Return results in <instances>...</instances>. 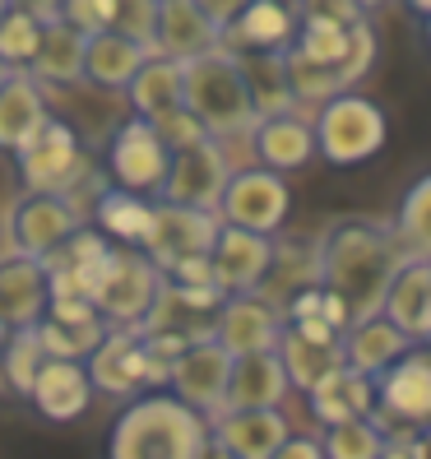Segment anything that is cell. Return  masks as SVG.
<instances>
[{"label":"cell","mask_w":431,"mask_h":459,"mask_svg":"<svg viewBox=\"0 0 431 459\" xmlns=\"http://www.w3.org/2000/svg\"><path fill=\"white\" fill-rule=\"evenodd\" d=\"M403 260L413 255L403 251L390 223L348 213V219H334L315 241V283L339 297L348 320H362L381 311L385 288Z\"/></svg>","instance_id":"1"},{"label":"cell","mask_w":431,"mask_h":459,"mask_svg":"<svg viewBox=\"0 0 431 459\" xmlns=\"http://www.w3.org/2000/svg\"><path fill=\"white\" fill-rule=\"evenodd\" d=\"M209 446V418L181 403L172 390H144L107 427V459H200Z\"/></svg>","instance_id":"2"},{"label":"cell","mask_w":431,"mask_h":459,"mask_svg":"<svg viewBox=\"0 0 431 459\" xmlns=\"http://www.w3.org/2000/svg\"><path fill=\"white\" fill-rule=\"evenodd\" d=\"M181 107L200 121V130L219 144L246 140L255 126V107L246 89L241 56L228 47H213L204 56L181 61Z\"/></svg>","instance_id":"3"},{"label":"cell","mask_w":431,"mask_h":459,"mask_svg":"<svg viewBox=\"0 0 431 459\" xmlns=\"http://www.w3.org/2000/svg\"><path fill=\"white\" fill-rule=\"evenodd\" d=\"M311 134H315V158H325L330 168H358V163H371L385 149L390 117L381 102L348 89V93H334L330 102L315 107Z\"/></svg>","instance_id":"4"},{"label":"cell","mask_w":431,"mask_h":459,"mask_svg":"<svg viewBox=\"0 0 431 459\" xmlns=\"http://www.w3.org/2000/svg\"><path fill=\"white\" fill-rule=\"evenodd\" d=\"M158 288H163V269H158L144 251L134 247H112L98 269V279L89 288V302L98 311L102 325L112 330H140V320L149 316Z\"/></svg>","instance_id":"5"},{"label":"cell","mask_w":431,"mask_h":459,"mask_svg":"<svg viewBox=\"0 0 431 459\" xmlns=\"http://www.w3.org/2000/svg\"><path fill=\"white\" fill-rule=\"evenodd\" d=\"M84 371L93 381V394H112V399L168 390V362L158 353H149L140 330H107L102 343L84 358Z\"/></svg>","instance_id":"6"},{"label":"cell","mask_w":431,"mask_h":459,"mask_svg":"<svg viewBox=\"0 0 431 459\" xmlns=\"http://www.w3.org/2000/svg\"><path fill=\"white\" fill-rule=\"evenodd\" d=\"M84 228V213L70 195H51V191H23L19 204L5 219V251L10 255H29L47 260L56 255L65 241Z\"/></svg>","instance_id":"7"},{"label":"cell","mask_w":431,"mask_h":459,"mask_svg":"<svg viewBox=\"0 0 431 459\" xmlns=\"http://www.w3.org/2000/svg\"><path fill=\"white\" fill-rule=\"evenodd\" d=\"M14 168L23 191H51V195H70L89 172V153L79 149V134L70 121L47 117V126L33 134L29 144L14 153Z\"/></svg>","instance_id":"8"},{"label":"cell","mask_w":431,"mask_h":459,"mask_svg":"<svg viewBox=\"0 0 431 459\" xmlns=\"http://www.w3.org/2000/svg\"><path fill=\"white\" fill-rule=\"evenodd\" d=\"M292 213V191L283 172H269V168H237L223 186V200H219V223L232 228H246L260 237H279L283 223Z\"/></svg>","instance_id":"9"},{"label":"cell","mask_w":431,"mask_h":459,"mask_svg":"<svg viewBox=\"0 0 431 459\" xmlns=\"http://www.w3.org/2000/svg\"><path fill=\"white\" fill-rule=\"evenodd\" d=\"M375 418L403 431L431 422V343H409V353L375 376Z\"/></svg>","instance_id":"10"},{"label":"cell","mask_w":431,"mask_h":459,"mask_svg":"<svg viewBox=\"0 0 431 459\" xmlns=\"http://www.w3.org/2000/svg\"><path fill=\"white\" fill-rule=\"evenodd\" d=\"M228 177H232L228 144H219V140H209V134H204V140L185 144V149H172V163H168L163 186H158V200L219 213Z\"/></svg>","instance_id":"11"},{"label":"cell","mask_w":431,"mask_h":459,"mask_svg":"<svg viewBox=\"0 0 431 459\" xmlns=\"http://www.w3.org/2000/svg\"><path fill=\"white\" fill-rule=\"evenodd\" d=\"M168 163H172V149L163 144V134L153 130V121L144 117H130L112 130L107 140V177L121 191H134V195H158V186L168 177Z\"/></svg>","instance_id":"12"},{"label":"cell","mask_w":431,"mask_h":459,"mask_svg":"<svg viewBox=\"0 0 431 459\" xmlns=\"http://www.w3.org/2000/svg\"><path fill=\"white\" fill-rule=\"evenodd\" d=\"M213 237H219V213L158 200L153 204V219H149V232L140 241V251L168 274V269L177 260H185V255H209Z\"/></svg>","instance_id":"13"},{"label":"cell","mask_w":431,"mask_h":459,"mask_svg":"<svg viewBox=\"0 0 431 459\" xmlns=\"http://www.w3.org/2000/svg\"><path fill=\"white\" fill-rule=\"evenodd\" d=\"M283 334V316L255 292H237L223 297L219 311L209 320V339L223 348L228 358H246V353H274V343Z\"/></svg>","instance_id":"14"},{"label":"cell","mask_w":431,"mask_h":459,"mask_svg":"<svg viewBox=\"0 0 431 459\" xmlns=\"http://www.w3.org/2000/svg\"><path fill=\"white\" fill-rule=\"evenodd\" d=\"M228 371H232V358L223 353V348L213 339H195L168 362V390L181 403H191L195 413L213 418V413H223Z\"/></svg>","instance_id":"15"},{"label":"cell","mask_w":431,"mask_h":459,"mask_svg":"<svg viewBox=\"0 0 431 459\" xmlns=\"http://www.w3.org/2000/svg\"><path fill=\"white\" fill-rule=\"evenodd\" d=\"M269 260H274V237L219 223V237L209 247V264H213V283H219L223 297L255 292L260 279L269 274Z\"/></svg>","instance_id":"16"},{"label":"cell","mask_w":431,"mask_h":459,"mask_svg":"<svg viewBox=\"0 0 431 459\" xmlns=\"http://www.w3.org/2000/svg\"><path fill=\"white\" fill-rule=\"evenodd\" d=\"M29 403L38 409L42 422H74L89 413L93 403V381L84 362L74 358H47L33 376V390H29Z\"/></svg>","instance_id":"17"},{"label":"cell","mask_w":431,"mask_h":459,"mask_svg":"<svg viewBox=\"0 0 431 459\" xmlns=\"http://www.w3.org/2000/svg\"><path fill=\"white\" fill-rule=\"evenodd\" d=\"M288 418L283 409H232L209 418V441H219L237 459H269L288 441Z\"/></svg>","instance_id":"18"},{"label":"cell","mask_w":431,"mask_h":459,"mask_svg":"<svg viewBox=\"0 0 431 459\" xmlns=\"http://www.w3.org/2000/svg\"><path fill=\"white\" fill-rule=\"evenodd\" d=\"M223 42V29L213 23L195 0H158V29H153V51L172 61L204 56Z\"/></svg>","instance_id":"19"},{"label":"cell","mask_w":431,"mask_h":459,"mask_svg":"<svg viewBox=\"0 0 431 459\" xmlns=\"http://www.w3.org/2000/svg\"><path fill=\"white\" fill-rule=\"evenodd\" d=\"M297 33V14H292L288 0H246L237 10V19L223 29V42L237 56H251V51H283Z\"/></svg>","instance_id":"20"},{"label":"cell","mask_w":431,"mask_h":459,"mask_svg":"<svg viewBox=\"0 0 431 459\" xmlns=\"http://www.w3.org/2000/svg\"><path fill=\"white\" fill-rule=\"evenodd\" d=\"M381 316L399 334H409L413 343H427L431 334V260H403L399 274L385 288Z\"/></svg>","instance_id":"21"},{"label":"cell","mask_w":431,"mask_h":459,"mask_svg":"<svg viewBox=\"0 0 431 459\" xmlns=\"http://www.w3.org/2000/svg\"><path fill=\"white\" fill-rule=\"evenodd\" d=\"M47 117H51L47 89L29 70H10V79L0 84V153L14 158L47 126Z\"/></svg>","instance_id":"22"},{"label":"cell","mask_w":431,"mask_h":459,"mask_svg":"<svg viewBox=\"0 0 431 459\" xmlns=\"http://www.w3.org/2000/svg\"><path fill=\"white\" fill-rule=\"evenodd\" d=\"M47 316V269L29 255H0V325L23 330Z\"/></svg>","instance_id":"23"},{"label":"cell","mask_w":431,"mask_h":459,"mask_svg":"<svg viewBox=\"0 0 431 459\" xmlns=\"http://www.w3.org/2000/svg\"><path fill=\"white\" fill-rule=\"evenodd\" d=\"M306 403H311L320 427H334L348 418H371L375 413V381L366 371H353L348 362H339L334 371H325L306 390Z\"/></svg>","instance_id":"24"},{"label":"cell","mask_w":431,"mask_h":459,"mask_svg":"<svg viewBox=\"0 0 431 459\" xmlns=\"http://www.w3.org/2000/svg\"><path fill=\"white\" fill-rule=\"evenodd\" d=\"M246 140L260 158V168H269V172H297L315 158V134H311V121L302 112L260 117Z\"/></svg>","instance_id":"25"},{"label":"cell","mask_w":431,"mask_h":459,"mask_svg":"<svg viewBox=\"0 0 431 459\" xmlns=\"http://www.w3.org/2000/svg\"><path fill=\"white\" fill-rule=\"evenodd\" d=\"M288 376L279 353H246V358H232L228 371V390H223V413L232 409H279L288 399ZM219 418V413H213Z\"/></svg>","instance_id":"26"},{"label":"cell","mask_w":431,"mask_h":459,"mask_svg":"<svg viewBox=\"0 0 431 459\" xmlns=\"http://www.w3.org/2000/svg\"><path fill=\"white\" fill-rule=\"evenodd\" d=\"M153 56V51L144 42L134 38H121L116 29H102L84 42V79L107 93H125V84L134 79V70H140L144 61Z\"/></svg>","instance_id":"27"},{"label":"cell","mask_w":431,"mask_h":459,"mask_svg":"<svg viewBox=\"0 0 431 459\" xmlns=\"http://www.w3.org/2000/svg\"><path fill=\"white\" fill-rule=\"evenodd\" d=\"M409 334H399L390 320L375 311V316H362V320H353L343 334H339V348H343V362L353 367V371H366L371 381L381 376L399 353H409Z\"/></svg>","instance_id":"28"},{"label":"cell","mask_w":431,"mask_h":459,"mask_svg":"<svg viewBox=\"0 0 431 459\" xmlns=\"http://www.w3.org/2000/svg\"><path fill=\"white\" fill-rule=\"evenodd\" d=\"M125 98L134 107V117H144V121L172 117L181 107V61L158 56V51H153V56L134 70V79L125 84Z\"/></svg>","instance_id":"29"},{"label":"cell","mask_w":431,"mask_h":459,"mask_svg":"<svg viewBox=\"0 0 431 459\" xmlns=\"http://www.w3.org/2000/svg\"><path fill=\"white\" fill-rule=\"evenodd\" d=\"M84 33L70 29V23H47L42 29V42L33 51V61H29V74L38 79V84H79L84 79Z\"/></svg>","instance_id":"30"},{"label":"cell","mask_w":431,"mask_h":459,"mask_svg":"<svg viewBox=\"0 0 431 459\" xmlns=\"http://www.w3.org/2000/svg\"><path fill=\"white\" fill-rule=\"evenodd\" d=\"M149 219H153V200L149 195H134V191H121V186H107L98 191V204H93V223L98 232L112 241V247H134L149 232Z\"/></svg>","instance_id":"31"},{"label":"cell","mask_w":431,"mask_h":459,"mask_svg":"<svg viewBox=\"0 0 431 459\" xmlns=\"http://www.w3.org/2000/svg\"><path fill=\"white\" fill-rule=\"evenodd\" d=\"M241 70H246V89H251L255 121H260V117L302 112L297 98H292V84H288V70H283L279 51H251V56H241Z\"/></svg>","instance_id":"32"},{"label":"cell","mask_w":431,"mask_h":459,"mask_svg":"<svg viewBox=\"0 0 431 459\" xmlns=\"http://www.w3.org/2000/svg\"><path fill=\"white\" fill-rule=\"evenodd\" d=\"M274 353H279V362H283L288 385H292V390H302V394H306L325 371H334V367L343 362V348H339V343H311V339L292 334V330L279 334Z\"/></svg>","instance_id":"33"},{"label":"cell","mask_w":431,"mask_h":459,"mask_svg":"<svg viewBox=\"0 0 431 459\" xmlns=\"http://www.w3.org/2000/svg\"><path fill=\"white\" fill-rule=\"evenodd\" d=\"M394 237L403 241V251L413 260H431V172L418 177L409 191L399 195V209H394Z\"/></svg>","instance_id":"34"},{"label":"cell","mask_w":431,"mask_h":459,"mask_svg":"<svg viewBox=\"0 0 431 459\" xmlns=\"http://www.w3.org/2000/svg\"><path fill=\"white\" fill-rule=\"evenodd\" d=\"M390 441V427L381 418H348V422H334L320 431V450L325 459H381Z\"/></svg>","instance_id":"35"},{"label":"cell","mask_w":431,"mask_h":459,"mask_svg":"<svg viewBox=\"0 0 431 459\" xmlns=\"http://www.w3.org/2000/svg\"><path fill=\"white\" fill-rule=\"evenodd\" d=\"M47 362V348L38 339V325H23V330H5V343H0V376H5L10 394L29 399L33 390V376Z\"/></svg>","instance_id":"36"},{"label":"cell","mask_w":431,"mask_h":459,"mask_svg":"<svg viewBox=\"0 0 431 459\" xmlns=\"http://www.w3.org/2000/svg\"><path fill=\"white\" fill-rule=\"evenodd\" d=\"M38 42H42V23L33 19V10L5 5V14H0V61L10 70H29Z\"/></svg>","instance_id":"37"},{"label":"cell","mask_w":431,"mask_h":459,"mask_svg":"<svg viewBox=\"0 0 431 459\" xmlns=\"http://www.w3.org/2000/svg\"><path fill=\"white\" fill-rule=\"evenodd\" d=\"M107 330L112 325H102V320H89V325H61V320H47V316L38 320V339L47 348V358H74V362H84Z\"/></svg>","instance_id":"38"},{"label":"cell","mask_w":431,"mask_h":459,"mask_svg":"<svg viewBox=\"0 0 431 459\" xmlns=\"http://www.w3.org/2000/svg\"><path fill=\"white\" fill-rule=\"evenodd\" d=\"M348 33L353 29H334V23H297L288 51H297V56L311 61V65H330L334 70L348 56Z\"/></svg>","instance_id":"39"},{"label":"cell","mask_w":431,"mask_h":459,"mask_svg":"<svg viewBox=\"0 0 431 459\" xmlns=\"http://www.w3.org/2000/svg\"><path fill=\"white\" fill-rule=\"evenodd\" d=\"M375 56H381V42H375L371 19H358V23H353V33H348V56L334 65V84H339V93L358 89L362 79L375 70Z\"/></svg>","instance_id":"40"},{"label":"cell","mask_w":431,"mask_h":459,"mask_svg":"<svg viewBox=\"0 0 431 459\" xmlns=\"http://www.w3.org/2000/svg\"><path fill=\"white\" fill-rule=\"evenodd\" d=\"M112 29L121 38H134L153 51V29H158V0H116Z\"/></svg>","instance_id":"41"},{"label":"cell","mask_w":431,"mask_h":459,"mask_svg":"<svg viewBox=\"0 0 431 459\" xmlns=\"http://www.w3.org/2000/svg\"><path fill=\"white\" fill-rule=\"evenodd\" d=\"M112 10H116V0H61V19L84 38L112 29Z\"/></svg>","instance_id":"42"},{"label":"cell","mask_w":431,"mask_h":459,"mask_svg":"<svg viewBox=\"0 0 431 459\" xmlns=\"http://www.w3.org/2000/svg\"><path fill=\"white\" fill-rule=\"evenodd\" d=\"M292 14H297V23H334V29H353L358 19H366L353 0H302Z\"/></svg>","instance_id":"43"},{"label":"cell","mask_w":431,"mask_h":459,"mask_svg":"<svg viewBox=\"0 0 431 459\" xmlns=\"http://www.w3.org/2000/svg\"><path fill=\"white\" fill-rule=\"evenodd\" d=\"M153 130L163 134V144L168 149H185V144H195V140H204V130H200V121L185 112V107H177L172 117H163V121H153Z\"/></svg>","instance_id":"44"},{"label":"cell","mask_w":431,"mask_h":459,"mask_svg":"<svg viewBox=\"0 0 431 459\" xmlns=\"http://www.w3.org/2000/svg\"><path fill=\"white\" fill-rule=\"evenodd\" d=\"M163 279L177 283V288H219V283H213V264H209V255H185V260H177Z\"/></svg>","instance_id":"45"},{"label":"cell","mask_w":431,"mask_h":459,"mask_svg":"<svg viewBox=\"0 0 431 459\" xmlns=\"http://www.w3.org/2000/svg\"><path fill=\"white\" fill-rule=\"evenodd\" d=\"M269 459H325V450H320V437H311V431H288V441Z\"/></svg>","instance_id":"46"},{"label":"cell","mask_w":431,"mask_h":459,"mask_svg":"<svg viewBox=\"0 0 431 459\" xmlns=\"http://www.w3.org/2000/svg\"><path fill=\"white\" fill-rule=\"evenodd\" d=\"M195 5H200L213 23H219V29H228V23L237 19V10L246 5V0H195Z\"/></svg>","instance_id":"47"},{"label":"cell","mask_w":431,"mask_h":459,"mask_svg":"<svg viewBox=\"0 0 431 459\" xmlns=\"http://www.w3.org/2000/svg\"><path fill=\"white\" fill-rule=\"evenodd\" d=\"M409 450H413V459H431V422L409 431Z\"/></svg>","instance_id":"48"},{"label":"cell","mask_w":431,"mask_h":459,"mask_svg":"<svg viewBox=\"0 0 431 459\" xmlns=\"http://www.w3.org/2000/svg\"><path fill=\"white\" fill-rule=\"evenodd\" d=\"M200 459H237V455H232V450H223L219 441H209V446L200 450Z\"/></svg>","instance_id":"49"},{"label":"cell","mask_w":431,"mask_h":459,"mask_svg":"<svg viewBox=\"0 0 431 459\" xmlns=\"http://www.w3.org/2000/svg\"><path fill=\"white\" fill-rule=\"evenodd\" d=\"M403 5H409L418 19H431V0H403Z\"/></svg>","instance_id":"50"},{"label":"cell","mask_w":431,"mask_h":459,"mask_svg":"<svg viewBox=\"0 0 431 459\" xmlns=\"http://www.w3.org/2000/svg\"><path fill=\"white\" fill-rule=\"evenodd\" d=\"M353 5H358L362 14H371V10H381V5H385V0H353Z\"/></svg>","instance_id":"51"},{"label":"cell","mask_w":431,"mask_h":459,"mask_svg":"<svg viewBox=\"0 0 431 459\" xmlns=\"http://www.w3.org/2000/svg\"><path fill=\"white\" fill-rule=\"evenodd\" d=\"M5 79H10V65H5V61H0V84H5Z\"/></svg>","instance_id":"52"},{"label":"cell","mask_w":431,"mask_h":459,"mask_svg":"<svg viewBox=\"0 0 431 459\" xmlns=\"http://www.w3.org/2000/svg\"><path fill=\"white\" fill-rule=\"evenodd\" d=\"M10 394V385H5V376H0V399H5Z\"/></svg>","instance_id":"53"},{"label":"cell","mask_w":431,"mask_h":459,"mask_svg":"<svg viewBox=\"0 0 431 459\" xmlns=\"http://www.w3.org/2000/svg\"><path fill=\"white\" fill-rule=\"evenodd\" d=\"M5 5H14V0H0V14H5Z\"/></svg>","instance_id":"54"},{"label":"cell","mask_w":431,"mask_h":459,"mask_svg":"<svg viewBox=\"0 0 431 459\" xmlns=\"http://www.w3.org/2000/svg\"><path fill=\"white\" fill-rule=\"evenodd\" d=\"M427 42H431V19H427Z\"/></svg>","instance_id":"55"},{"label":"cell","mask_w":431,"mask_h":459,"mask_svg":"<svg viewBox=\"0 0 431 459\" xmlns=\"http://www.w3.org/2000/svg\"><path fill=\"white\" fill-rule=\"evenodd\" d=\"M0 343H5V325H0Z\"/></svg>","instance_id":"56"},{"label":"cell","mask_w":431,"mask_h":459,"mask_svg":"<svg viewBox=\"0 0 431 459\" xmlns=\"http://www.w3.org/2000/svg\"><path fill=\"white\" fill-rule=\"evenodd\" d=\"M427 343H431V334H427Z\"/></svg>","instance_id":"57"}]
</instances>
